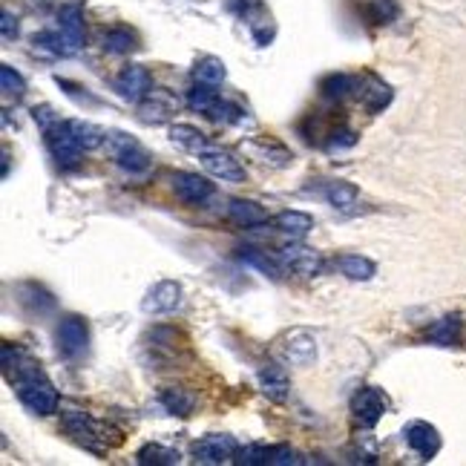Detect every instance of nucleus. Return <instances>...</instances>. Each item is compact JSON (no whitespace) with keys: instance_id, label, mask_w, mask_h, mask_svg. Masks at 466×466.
Here are the masks:
<instances>
[{"instance_id":"f3484780","label":"nucleus","mask_w":466,"mask_h":466,"mask_svg":"<svg viewBox=\"0 0 466 466\" xmlns=\"http://www.w3.org/2000/svg\"><path fill=\"white\" fill-rule=\"evenodd\" d=\"M259 388H262V395H266L268 400L285 403L288 395H291V380L285 375V368L276 366V363H266V366H262L259 368Z\"/></svg>"},{"instance_id":"c756f323","label":"nucleus","mask_w":466,"mask_h":466,"mask_svg":"<svg viewBox=\"0 0 466 466\" xmlns=\"http://www.w3.org/2000/svg\"><path fill=\"white\" fill-rule=\"evenodd\" d=\"M138 463H144V466H176L182 463V455L176 452V449H170V446H162V443H147L138 449Z\"/></svg>"},{"instance_id":"5701e85b","label":"nucleus","mask_w":466,"mask_h":466,"mask_svg":"<svg viewBox=\"0 0 466 466\" xmlns=\"http://www.w3.org/2000/svg\"><path fill=\"white\" fill-rule=\"evenodd\" d=\"M322 199L329 201V205H331L334 210L349 213V210H354V205H357V199H360V193H357V188H354V184H349V182H325Z\"/></svg>"},{"instance_id":"f03ea898","label":"nucleus","mask_w":466,"mask_h":466,"mask_svg":"<svg viewBox=\"0 0 466 466\" xmlns=\"http://www.w3.org/2000/svg\"><path fill=\"white\" fill-rule=\"evenodd\" d=\"M104 144H107V150H110L113 162L121 170H127L130 176H142V173H147V170H150V155H147V150L142 144L135 142L133 135L113 130V133H107Z\"/></svg>"},{"instance_id":"6e6552de","label":"nucleus","mask_w":466,"mask_h":466,"mask_svg":"<svg viewBox=\"0 0 466 466\" xmlns=\"http://www.w3.org/2000/svg\"><path fill=\"white\" fill-rule=\"evenodd\" d=\"M276 256H279V262H283L288 271L300 274V276H317L322 271V256H320V251H314V247H308L303 242H288V245H283L276 251Z\"/></svg>"},{"instance_id":"9d476101","label":"nucleus","mask_w":466,"mask_h":466,"mask_svg":"<svg viewBox=\"0 0 466 466\" xmlns=\"http://www.w3.org/2000/svg\"><path fill=\"white\" fill-rule=\"evenodd\" d=\"M199 159H201V167H205L213 179H222V182H230V184L245 182V167L239 164V159H233V155L225 153V150H216L210 144L205 153H199Z\"/></svg>"},{"instance_id":"c85d7f7f","label":"nucleus","mask_w":466,"mask_h":466,"mask_svg":"<svg viewBox=\"0 0 466 466\" xmlns=\"http://www.w3.org/2000/svg\"><path fill=\"white\" fill-rule=\"evenodd\" d=\"M193 78L201 84H222L225 78H228V70H225V61L222 58H213V55H205V58H199L196 61V67H193Z\"/></svg>"},{"instance_id":"393cba45","label":"nucleus","mask_w":466,"mask_h":466,"mask_svg":"<svg viewBox=\"0 0 466 466\" xmlns=\"http://www.w3.org/2000/svg\"><path fill=\"white\" fill-rule=\"evenodd\" d=\"M170 138H173L179 147H184L188 153H196V155L210 147L208 135L196 127H191V124H173V127H170Z\"/></svg>"},{"instance_id":"bb28decb","label":"nucleus","mask_w":466,"mask_h":466,"mask_svg":"<svg viewBox=\"0 0 466 466\" xmlns=\"http://www.w3.org/2000/svg\"><path fill=\"white\" fill-rule=\"evenodd\" d=\"M239 259L245 262V266H254L259 268L266 276L271 279H283V262H279V256H268L266 251H256V247H242L239 251Z\"/></svg>"},{"instance_id":"c9c22d12","label":"nucleus","mask_w":466,"mask_h":466,"mask_svg":"<svg viewBox=\"0 0 466 466\" xmlns=\"http://www.w3.org/2000/svg\"><path fill=\"white\" fill-rule=\"evenodd\" d=\"M458 329H461V317H443V320L429 331V337L434 340V343L449 346V343H455Z\"/></svg>"},{"instance_id":"412c9836","label":"nucleus","mask_w":466,"mask_h":466,"mask_svg":"<svg viewBox=\"0 0 466 466\" xmlns=\"http://www.w3.org/2000/svg\"><path fill=\"white\" fill-rule=\"evenodd\" d=\"M274 228L279 233H285V237H291V239H303V237H308L311 230H314V219H311V216L303 213V210H283V213L274 216Z\"/></svg>"},{"instance_id":"1a4fd4ad","label":"nucleus","mask_w":466,"mask_h":466,"mask_svg":"<svg viewBox=\"0 0 466 466\" xmlns=\"http://www.w3.org/2000/svg\"><path fill=\"white\" fill-rule=\"evenodd\" d=\"M279 351L294 366H311L317 360V340L305 329H294L279 340Z\"/></svg>"},{"instance_id":"a19ab883","label":"nucleus","mask_w":466,"mask_h":466,"mask_svg":"<svg viewBox=\"0 0 466 466\" xmlns=\"http://www.w3.org/2000/svg\"><path fill=\"white\" fill-rule=\"evenodd\" d=\"M0 26H4V38L6 41L18 38V18H12V12H4V21H0Z\"/></svg>"},{"instance_id":"f257e3e1","label":"nucleus","mask_w":466,"mask_h":466,"mask_svg":"<svg viewBox=\"0 0 466 466\" xmlns=\"http://www.w3.org/2000/svg\"><path fill=\"white\" fill-rule=\"evenodd\" d=\"M14 388H18L21 403L33 415L46 417V415H52L58 409V392H55V386L43 377L41 368L29 371V375L21 377V380H14Z\"/></svg>"},{"instance_id":"dca6fc26","label":"nucleus","mask_w":466,"mask_h":466,"mask_svg":"<svg viewBox=\"0 0 466 466\" xmlns=\"http://www.w3.org/2000/svg\"><path fill=\"white\" fill-rule=\"evenodd\" d=\"M173 191L184 205H205V201L213 196V182H208L199 173H176Z\"/></svg>"},{"instance_id":"58836bf2","label":"nucleus","mask_w":466,"mask_h":466,"mask_svg":"<svg viewBox=\"0 0 466 466\" xmlns=\"http://www.w3.org/2000/svg\"><path fill=\"white\" fill-rule=\"evenodd\" d=\"M357 144V135L351 130H334L331 138H329V150H346V147H354Z\"/></svg>"},{"instance_id":"a211bd4d","label":"nucleus","mask_w":466,"mask_h":466,"mask_svg":"<svg viewBox=\"0 0 466 466\" xmlns=\"http://www.w3.org/2000/svg\"><path fill=\"white\" fill-rule=\"evenodd\" d=\"M357 96L366 104V110L380 113L383 107H388V101H392V87L380 81L377 75H363V81H357Z\"/></svg>"},{"instance_id":"aec40b11","label":"nucleus","mask_w":466,"mask_h":466,"mask_svg":"<svg viewBox=\"0 0 466 466\" xmlns=\"http://www.w3.org/2000/svg\"><path fill=\"white\" fill-rule=\"evenodd\" d=\"M228 216H230V222L239 225V228H256V225L268 222L266 208H262L259 201H251V199H230Z\"/></svg>"},{"instance_id":"20e7f679","label":"nucleus","mask_w":466,"mask_h":466,"mask_svg":"<svg viewBox=\"0 0 466 466\" xmlns=\"http://www.w3.org/2000/svg\"><path fill=\"white\" fill-rule=\"evenodd\" d=\"M239 452V443L233 434H225V432H213V434H205V438H199L193 443V458L196 463H205V466H219V463H228L233 461Z\"/></svg>"},{"instance_id":"ea45409f","label":"nucleus","mask_w":466,"mask_h":466,"mask_svg":"<svg viewBox=\"0 0 466 466\" xmlns=\"http://www.w3.org/2000/svg\"><path fill=\"white\" fill-rule=\"evenodd\" d=\"M33 118H35V124H38L41 130H50L52 124L58 121V113L52 110L50 104H43V107H35V110H33Z\"/></svg>"},{"instance_id":"4c0bfd02","label":"nucleus","mask_w":466,"mask_h":466,"mask_svg":"<svg viewBox=\"0 0 466 466\" xmlns=\"http://www.w3.org/2000/svg\"><path fill=\"white\" fill-rule=\"evenodd\" d=\"M268 463L271 466H291V463L297 466V463H303V458H300V452H294V449H288V446H274Z\"/></svg>"},{"instance_id":"7ed1b4c3","label":"nucleus","mask_w":466,"mask_h":466,"mask_svg":"<svg viewBox=\"0 0 466 466\" xmlns=\"http://www.w3.org/2000/svg\"><path fill=\"white\" fill-rule=\"evenodd\" d=\"M46 135V144H50V153H52V159L61 170H75L78 164H81V144L75 142V135L70 130V121H55L50 130H43Z\"/></svg>"},{"instance_id":"9b49d317","label":"nucleus","mask_w":466,"mask_h":466,"mask_svg":"<svg viewBox=\"0 0 466 466\" xmlns=\"http://www.w3.org/2000/svg\"><path fill=\"white\" fill-rule=\"evenodd\" d=\"M403 438H406L415 455H421V461H432L441 452V432L426 421H412L403 429Z\"/></svg>"},{"instance_id":"b1692460","label":"nucleus","mask_w":466,"mask_h":466,"mask_svg":"<svg viewBox=\"0 0 466 466\" xmlns=\"http://www.w3.org/2000/svg\"><path fill=\"white\" fill-rule=\"evenodd\" d=\"M101 43L110 55H127V52L138 50V35L133 33L130 26H110L104 33Z\"/></svg>"},{"instance_id":"2f4dec72","label":"nucleus","mask_w":466,"mask_h":466,"mask_svg":"<svg viewBox=\"0 0 466 466\" xmlns=\"http://www.w3.org/2000/svg\"><path fill=\"white\" fill-rule=\"evenodd\" d=\"M193 395H188L184 388H164L162 392V406L170 415H191L193 412Z\"/></svg>"},{"instance_id":"cd10ccee","label":"nucleus","mask_w":466,"mask_h":466,"mask_svg":"<svg viewBox=\"0 0 466 466\" xmlns=\"http://www.w3.org/2000/svg\"><path fill=\"white\" fill-rule=\"evenodd\" d=\"M219 92L213 89V84H201L196 81L188 92V107L193 113H201V116H210L213 113V107L219 104Z\"/></svg>"},{"instance_id":"a878e982","label":"nucleus","mask_w":466,"mask_h":466,"mask_svg":"<svg viewBox=\"0 0 466 466\" xmlns=\"http://www.w3.org/2000/svg\"><path fill=\"white\" fill-rule=\"evenodd\" d=\"M70 130L75 135V142L81 144V150H96L107 142V133L98 127V124L84 121V118H70Z\"/></svg>"},{"instance_id":"39448f33","label":"nucleus","mask_w":466,"mask_h":466,"mask_svg":"<svg viewBox=\"0 0 466 466\" xmlns=\"http://www.w3.org/2000/svg\"><path fill=\"white\" fill-rule=\"evenodd\" d=\"M388 412V397L383 395V388L377 386H363L360 392L351 397V415L354 421L371 429L380 424V417Z\"/></svg>"},{"instance_id":"0eeeda50","label":"nucleus","mask_w":466,"mask_h":466,"mask_svg":"<svg viewBox=\"0 0 466 466\" xmlns=\"http://www.w3.org/2000/svg\"><path fill=\"white\" fill-rule=\"evenodd\" d=\"M55 33L61 38V50H64V55H78V52H81V46H84V14H81V6H75V4L61 6Z\"/></svg>"},{"instance_id":"f704fd0d","label":"nucleus","mask_w":466,"mask_h":466,"mask_svg":"<svg viewBox=\"0 0 466 466\" xmlns=\"http://www.w3.org/2000/svg\"><path fill=\"white\" fill-rule=\"evenodd\" d=\"M271 458V449L262 446V443H251V446H239L237 458H233V463L239 466H259V463H268Z\"/></svg>"},{"instance_id":"423d86ee","label":"nucleus","mask_w":466,"mask_h":466,"mask_svg":"<svg viewBox=\"0 0 466 466\" xmlns=\"http://www.w3.org/2000/svg\"><path fill=\"white\" fill-rule=\"evenodd\" d=\"M61 424H64V429L72 434V441H78L84 449H89V452H101V429L96 421H92L89 412L70 406V409H64V415H61Z\"/></svg>"},{"instance_id":"4468645a","label":"nucleus","mask_w":466,"mask_h":466,"mask_svg":"<svg viewBox=\"0 0 466 466\" xmlns=\"http://www.w3.org/2000/svg\"><path fill=\"white\" fill-rule=\"evenodd\" d=\"M176 107H179V98L170 96L167 89H150L147 96L138 101V118L144 124H164L176 113Z\"/></svg>"},{"instance_id":"4be33fe9","label":"nucleus","mask_w":466,"mask_h":466,"mask_svg":"<svg viewBox=\"0 0 466 466\" xmlns=\"http://www.w3.org/2000/svg\"><path fill=\"white\" fill-rule=\"evenodd\" d=\"M337 268L343 276L354 279V283H366L377 274V266L371 262L368 256H360V254H340L337 256Z\"/></svg>"},{"instance_id":"72a5a7b5","label":"nucleus","mask_w":466,"mask_h":466,"mask_svg":"<svg viewBox=\"0 0 466 466\" xmlns=\"http://www.w3.org/2000/svg\"><path fill=\"white\" fill-rule=\"evenodd\" d=\"M0 84H4V92L9 98H23L26 96V81L21 72H14L9 64L0 67Z\"/></svg>"},{"instance_id":"473e14b6","label":"nucleus","mask_w":466,"mask_h":466,"mask_svg":"<svg viewBox=\"0 0 466 466\" xmlns=\"http://www.w3.org/2000/svg\"><path fill=\"white\" fill-rule=\"evenodd\" d=\"M397 0H368L366 4V14H368V21L371 23H377V26H386V23H392L397 18Z\"/></svg>"},{"instance_id":"2eb2a0df","label":"nucleus","mask_w":466,"mask_h":466,"mask_svg":"<svg viewBox=\"0 0 466 466\" xmlns=\"http://www.w3.org/2000/svg\"><path fill=\"white\" fill-rule=\"evenodd\" d=\"M87 343H89V329L81 317H64L58 325V349L64 357H78L81 351H87Z\"/></svg>"},{"instance_id":"f8f14e48","label":"nucleus","mask_w":466,"mask_h":466,"mask_svg":"<svg viewBox=\"0 0 466 466\" xmlns=\"http://www.w3.org/2000/svg\"><path fill=\"white\" fill-rule=\"evenodd\" d=\"M153 89V78L142 64H130L116 75V92L124 101L138 104Z\"/></svg>"},{"instance_id":"e433bc0d","label":"nucleus","mask_w":466,"mask_h":466,"mask_svg":"<svg viewBox=\"0 0 466 466\" xmlns=\"http://www.w3.org/2000/svg\"><path fill=\"white\" fill-rule=\"evenodd\" d=\"M208 118H213V121H225V124H237V121L245 118V110H239V107L230 104V101H219V104L213 107V113H210Z\"/></svg>"},{"instance_id":"7c9ffc66","label":"nucleus","mask_w":466,"mask_h":466,"mask_svg":"<svg viewBox=\"0 0 466 466\" xmlns=\"http://www.w3.org/2000/svg\"><path fill=\"white\" fill-rule=\"evenodd\" d=\"M351 92H357V81L351 75H329L322 81V96L331 98V101H343L346 96H351Z\"/></svg>"},{"instance_id":"ddd939ff","label":"nucleus","mask_w":466,"mask_h":466,"mask_svg":"<svg viewBox=\"0 0 466 466\" xmlns=\"http://www.w3.org/2000/svg\"><path fill=\"white\" fill-rule=\"evenodd\" d=\"M182 303V283L176 279H162V283H155L147 297L142 300V308L147 314H170V311H176Z\"/></svg>"},{"instance_id":"6ab92c4d","label":"nucleus","mask_w":466,"mask_h":466,"mask_svg":"<svg viewBox=\"0 0 466 466\" xmlns=\"http://www.w3.org/2000/svg\"><path fill=\"white\" fill-rule=\"evenodd\" d=\"M242 150H247L254 155L259 164H268V167H288L294 155L279 144V142H268V138H256V142H245Z\"/></svg>"}]
</instances>
